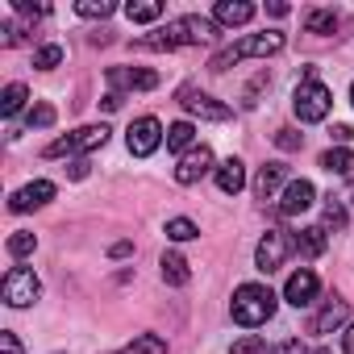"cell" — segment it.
<instances>
[{"instance_id":"603a6c76","label":"cell","mask_w":354,"mask_h":354,"mask_svg":"<svg viewBox=\"0 0 354 354\" xmlns=\"http://www.w3.org/2000/svg\"><path fill=\"white\" fill-rule=\"evenodd\" d=\"M26 100H30L26 84H9L5 92H0V113H5V117H17V113L26 109Z\"/></svg>"},{"instance_id":"836d02e7","label":"cell","mask_w":354,"mask_h":354,"mask_svg":"<svg viewBox=\"0 0 354 354\" xmlns=\"http://www.w3.org/2000/svg\"><path fill=\"white\" fill-rule=\"evenodd\" d=\"M275 142H279V150H300V142H304V138H300L296 129H279V133H275Z\"/></svg>"},{"instance_id":"484cf974","label":"cell","mask_w":354,"mask_h":354,"mask_svg":"<svg viewBox=\"0 0 354 354\" xmlns=\"http://www.w3.org/2000/svg\"><path fill=\"white\" fill-rule=\"evenodd\" d=\"M304 30H308V34H333V30H337V13H333V9H313V13L304 17Z\"/></svg>"},{"instance_id":"8d00e7d4","label":"cell","mask_w":354,"mask_h":354,"mask_svg":"<svg viewBox=\"0 0 354 354\" xmlns=\"http://www.w3.org/2000/svg\"><path fill=\"white\" fill-rule=\"evenodd\" d=\"M271 354H308V346H304V342H296V337H292V342H279V346H275V350H271Z\"/></svg>"},{"instance_id":"d6a6232c","label":"cell","mask_w":354,"mask_h":354,"mask_svg":"<svg viewBox=\"0 0 354 354\" xmlns=\"http://www.w3.org/2000/svg\"><path fill=\"white\" fill-rule=\"evenodd\" d=\"M325 225H329V230H342V225H346V209H342L337 201L325 205Z\"/></svg>"},{"instance_id":"e0dca14e","label":"cell","mask_w":354,"mask_h":354,"mask_svg":"<svg viewBox=\"0 0 354 354\" xmlns=\"http://www.w3.org/2000/svg\"><path fill=\"white\" fill-rule=\"evenodd\" d=\"M250 17H254V5H246V0H217L213 5L217 26H246Z\"/></svg>"},{"instance_id":"44dd1931","label":"cell","mask_w":354,"mask_h":354,"mask_svg":"<svg viewBox=\"0 0 354 354\" xmlns=\"http://www.w3.org/2000/svg\"><path fill=\"white\" fill-rule=\"evenodd\" d=\"M321 167H325L329 175H350V171H354V150H346V146L325 150V154H321Z\"/></svg>"},{"instance_id":"ab89813d","label":"cell","mask_w":354,"mask_h":354,"mask_svg":"<svg viewBox=\"0 0 354 354\" xmlns=\"http://www.w3.org/2000/svg\"><path fill=\"white\" fill-rule=\"evenodd\" d=\"M333 142H354V129L350 125H333Z\"/></svg>"},{"instance_id":"6da1fadb","label":"cell","mask_w":354,"mask_h":354,"mask_svg":"<svg viewBox=\"0 0 354 354\" xmlns=\"http://www.w3.org/2000/svg\"><path fill=\"white\" fill-rule=\"evenodd\" d=\"M213 38H217V21L192 13V17H175L162 30L146 34L138 46H146V50H180V46H201V42H213Z\"/></svg>"},{"instance_id":"ee69618b","label":"cell","mask_w":354,"mask_h":354,"mask_svg":"<svg viewBox=\"0 0 354 354\" xmlns=\"http://www.w3.org/2000/svg\"><path fill=\"white\" fill-rule=\"evenodd\" d=\"M350 104H354V88H350Z\"/></svg>"},{"instance_id":"d590c367","label":"cell","mask_w":354,"mask_h":354,"mask_svg":"<svg viewBox=\"0 0 354 354\" xmlns=\"http://www.w3.org/2000/svg\"><path fill=\"white\" fill-rule=\"evenodd\" d=\"M17 13H21V17H46L50 9H46V5H30V0H17Z\"/></svg>"},{"instance_id":"cb8c5ba5","label":"cell","mask_w":354,"mask_h":354,"mask_svg":"<svg viewBox=\"0 0 354 354\" xmlns=\"http://www.w3.org/2000/svg\"><path fill=\"white\" fill-rule=\"evenodd\" d=\"M125 17L138 21V26H146V21H158V17H162V5H158V0H138V5L129 0V5H125Z\"/></svg>"},{"instance_id":"5b68a950","label":"cell","mask_w":354,"mask_h":354,"mask_svg":"<svg viewBox=\"0 0 354 354\" xmlns=\"http://www.w3.org/2000/svg\"><path fill=\"white\" fill-rule=\"evenodd\" d=\"M109 125H84V129H75V133H67V138H55L42 154L46 158H63V154H84V150H96V146H104L109 142Z\"/></svg>"},{"instance_id":"f35d334b","label":"cell","mask_w":354,"mask_h":354,"mask_svg":"<svg viewBox=\"0 0 354 354\" xmlns=\"http://www.w3.org/2000/svg\"><path fill=\"white\" fill-rule=\"evenodd\" d=\"M109 254H113V259H129V254H133V246H129V242H113V246H109Z\"/></svg>"},{"instance_id":"4dcf8cb0","label":"cell","mask_w":354,"mask_h":354,"mask_svg":"<svg viewBox=\"0 0 354 354\" xmlns=\"http://www.w3.org/2000/svg\"><path fill=\"white\" fill-rule=\"evenodd\" d=\"M63 63V46H42L38 55H34V67H42V71H50V67H59Z\"/></svg>"},{"instance_id":"1f68e13d","label":"cell","mask_w":354,"mask_h":354,"mask_svg":"<svg viewBox=\"0 0 354 354\" xmlns=\"http://www.w3.org/2000/svg\"><path fill=\"white\" fill-rule=\"evenodd\" d=\"M26 121H30V129H50L55 125V109L50 104H38V109H30Z\"/></svg>"},{"instance_id":"9a60e30c","label":"cell","mask_w":354,"mask_h":354,"mask_svg":"<svg viewBox=\"0 0 354 354\" xmlns=\"http://www.w3.org/2000/svg\"><path fill=\"white\" fill-rule=\"evenodd\" d=\"M346 317H350V304H346L342 296H329V300H325V308L308 321V329H313V333H333V329H342V325H346Z\"/></svg>"},{"instance_id":"7c38bea8","label":"cell","mask_w":354,"mask_h":354,"mask_svg":"<svg viewBox=\"0 0 354 354\" xmlns=\"http://www.w3.org/2000/svg\"><path fill=\"white\" fill-rule=\"evenodd\" d=\"M50 201H55V184H50V180H34V184L17 188V192L9 196V209H13V213H30V209L50 205Z\"/></svg>"},{"instance_id":"74e56055","label":"cell","mask_w":354,"mask_h":354,"mask_svg":"<svg viewBox=\"0 0 354 354\" xmlns=\"http://www.w3.org/2000/svg\"><path fill=\"white\" fill-rule=\"evenodd\" d=\"M67 175H71V180H84V175H88V158H75V162H67Z\"/></svg>"},{"instance_id":"4fadbf2b","label":"cell","mask_w":354,"mask_h":354,"mask_svg":"<svg viewBox=\"0 0 354 354\" xmlns=\"http://www.w3.org/2000/svg\"><path fill=\"white\" fill-rule=\"evenodd\" d=\"M109 84L129 88V92H150V88H158V71H150V67H109Z\"/></svg>"},{"instance_id":"60d3db41","label":"cell","mask_w":354,"mask_h":354,"mask_svg":"<svg viewBox=\"0 0 354 354\" xmlns=\"http://www.w3.org/2000/svg\"><path fill=\"white\" fill-rule=\"evenodd\" d=\"M100 104H104V109H109V113H113V109H121V92H109V96H104V100H100Z\"/></svg>"},{"instance_id":"7a4b0ae2","label":"cell","mask_w":354,"mask_h":354,"mask_svg":"<svg viewBox=\"0 0 354 354\" xmlns=\"http://www.w3.org/2000/svg\"><path fill=\"white\" fill-rule=\"evenodd\" d=\"M275 300H279V296H275L267 283H242V288L234 292V300H230V317H234L238 325L254 329V325H263V321L275 317Z\"/></svg>"},{"instance_id":"3957f363","label":"cell","mask_w":354,"mask_h":354,"mask_svg":"<svg viewBox=\"0 0 354 354\" xmlns=\"http://www.w3.org/2000/svg\"><path fill=\"white\" fill-rule=\"evenodd\" d=\"M275 50H283V34H279V30H267V34H250V38L225 46L221 55H213L209 67H213V71H225V67L238 63V59H263V55H275Z\"/></svg>"},{"instance_id":"8fae6325","label":"cell","mask_w":354,"mask_h":354,"mask_svg":"<svg viewBox=\"0 0 354 354\" xmlns=\"http://www.w3.org/2000/svg\"><path fill=\"white\" fill-rule=\"evenodd\" d=\"M317 205V188L308 184V180H292L288 188H283V196H279V217H300V213H308Z\"/></svg>"},{"instance_id":"ffe728a7","label":"cell","mask_w":354,"mask_h":354,"mask_svg":"<svg viewBox=\"0 0 354 354\" xmlns=\"http://www.w3.org/2000/svg\"><path fill=\"white\" fill-rule=\"evenodd\" d=\"M325 246H329V238H325V225H308V230H300V234H296V250H300L304 259H317V254H325Z\"/></svg>"},{"instance_id":"30bf717a","label":"cell","mask_w":354,"mask_h":354,"mask_svg":"<svg viewBox=\"0 0 354 354\" xmlns=\"http://www.w3.org/2000/svg\"><path fill=\"white\" fill-rule=\"evenodd\" d=\"M209 171H217V167H213V150H209V146H192V150L180 158V167H175V184L188 188V184L205 180Z\"/></svg>"},{"instance_id":"ac0fdd59","label":"cell","mask_w":354,"mask_h":354,"mask_svg":"<svg viewBox=\"0 0 354 354\" xmlns=\"http://www.w3.org/2000/svg\"><path fill=\"white\" fill-rule=\"evenodd\" d=\"M158 267H162V283H171V288H184V283L192 279L188 259H184V254H175V250H167V254L158 259Z\"/></svg>"},{"instance_id":"f1b7e54d","label":"cell","mask_w":354,"mask_h":354,"mask_svg":"<svg viewBox=\"0 0 354 354\" xmlns=\"http://www.w3.org/2000/svg\"><path fill=\"white\" fill-rule=\"evenodd\" d=\"M230 354H271V350H267V342H263L259 333H246V337H238V342H234V350H230Z\"/></svg>"},{"instance_id":"7402d4cb","label":"cell","mask_w":354,"mask_h":354,"mask_svg":"<svg viewBox=\"0 0 354 354\" xmlns=\"http://www.w3.org/2000/svg\"><path fill=\"white\" fill-rule=\"evenodd\" d=\"M192 142H196L192 121H175V125H167V150H192Z\"/></svg>"},{"instance_id":"8992f818","label":"cell","mask_w":354,"mask_h":354,"mask_svg":"<svg viewBox=\"0 0 354 354\" xmlns=\"http://www.w3.org/2000/svg\"><path fill=\"white\" fill-rule=\"evenodd\" d=\"M0 296H5L9 308H30V304L42 296V283H38V275H34L30 267H13V271L5 275V283H0Z\"/></svg>"},{"instance_id":"52a82bcc","label":"cell","mask_w":354,"mask_h":354,"mask_svg":"<svg viewBox=\"0 0 354 354\" xmlns=\"http://www.w3.org/2000/svg\"><path fill=\"white\" fill-rule=\"evenodd\" d=\"M292 250H296V238H292L288 230H267L263 242H259V250H254V267H259L263 275H271V271L283 267V259H288Z\"/></svg>"},{"instance_id":"4316f807","label":"cell","mask_w":354,"mask_h":354,"mask_svg":"<svg viewBox=\"0 0 354 354\" xmlns=\"http://www.w3.org/2000/svg\"><path fill=\"white\" fill-rule=\"evenodd\" d=\"M34 250H38V238H34L30 230H17V234L9 238V254H13V259H30Z\"/></svg>"},{"instance_id":"ba28073f","label":"cell","mask_w":354,"mask_h":354,"mask_svg":"<svg viewBox=\"0 0 354 354\" xmlns=\"http://www.w3.org/2000/svg\"><path fill=\"white\" fill-rule=\"evenodd\" d=\"M162 138H167V133H162V125H158L154 117H138V121L129 125V133H125V142H129V154H138V158L154 154Z\"/></svg>"},{"instance_id":"e575fe53","label":"cell","mask_w":354,"mask_h":354,"mask_svg":"<svg viewBox=\"0 0 354 354\" xmlns=\"http://www.w3.org/2000/svg\"><path fill=\"white\" fill-rule=\"evenodd\" d=\"M0 354H21V342L13 329H0Z\"/></svg>"},{"instance_id":"277c9868","label":"cell","mask_w":354,"mask_h":354,"mask_svg":"<svg viewBox=\"0 0 354 354\" xmlns=\"http://www.w3.org/2000/svg\"><path fill=\"white\" fill-rule=\"evenodd\" d=\"M292 109H296V117L300 121H325L329 117V109H333V92L321 84V80H300L296 84V96H292Z\"/></svg>"},{"instance_id":"d6986e66","label":"cell","mask_w":354,"mask_h":354,"mask_svg":"<svg viewBox=\"0 0 354 354\" xmlns=\"http://www.w3.org/2000/svg\"><path fill=\"white\" fill-rule=\"evenodd\" d=\"M283 180H288V167H283V162H263V167H259V175H254V192L267 201Z\"/></svg>"},{"instance_id":"83f0119b","label":"cell","mask_w":354,"mask_h":354,"mask_svg":"<svg viewBox=\"0 0 354 354\" xmlns=\"http://www.w3.org/2000/svg\"><path fill=\"white\" fill-rule=\"evenodd\" d=\"M196 234H201V230H196L188 217H171V221H167V238H171V242H192Z\"/></svg>"},{"instance_id":"5bb4252c","label":"cell","mask_w":354,"mask_h":354,"mask_svg":"<svg viewBox=\"0 0 354 354\" xmlns=\"http://www.w3.org/2000/svg\"><path fill=\"white\" fill-rule=\"evenodd\" d=\"M184 109L192 113V117H205V121H230L234 117V109L230 104H221V100H213V96H205V92H184Z\"/></svg>"},{"instance_id":"7bdbcfd3","label":"cell","mask_w":354,"mask_h":354,"mask_svg":"<svg viewBox=\"0 0 354 354\" xmlns=\"http://www.w3.org/2000/svg\"><path fill=\"white\" fill-rule=\"evenodd\" d=\"M267 13L271 17H288V5H279V0H275V5H267Z\"/></svg>"},{"instance_id":"9c48e42d","label":"cell","mask_w":354,"mask_h":354,"mask_svg":"<svg viewBox=\"0 0 354 354\" xmlns=\"http://www.w3.org/2000/svg\"><path fill=\"white\" fill-rule=\"evenodd\" d=\"M317 292H321V279H317L308 267L292 271V275H288V283H283V300H288V304H296V308L317 304Z\"/></svg>"},{"instance_id":"f546056e","label":"cell","mask_w":354,"mask_h":354,"mask_svg":"<svg viewBox=\"0 0 354 354\" xmlns=\"http://www.w3.org/2000/svg\"><path fill=\"white\" fill-rule=\"evenodd\" d=\"M75 13H80V17H100V21H104V17L113 13V5H109V0H80Z\"/></svg>"},{"instance_id":"b9f144b4","label":"cell","mask_w":354,"mask_h":354,"mask_svg":"<svg viewBox=\"0 0 354 354\" xmlns=\"http://www.w3.org/2000/svg\"><path fill=\"white\" fill-rule=\"evenodd\" d=\"M342 354H354V325H350L346 337H342Z\"/></svg>"},{"instance_id":"d4e9b609","label":"cell","mask_w":354,"mask_h":354,"mask_svg":"<svg viewBox=\"0 0 354 354\" xmlns=\"http://www.w3.org/2000/svg\"><path fill=\"white\" fill-rule=\"evenodd\" d=\"M117 354H167V342L158 337V333H138L125 350H117Z\"/></svg>"},{"instance_id":"2e32d148","label":"cell","mask_w":354,"mask_h":354,"mask_svg":"<svg viewBox=\"0 0 354 354\" xmlns=\"http://www.w3.org/2000/svg\"><path fill=\"white\" fill-rule=\"evenodd\" d=\"M213 180H217V188H221L225 196H238V192L246 188V167H242V158H225V162H217Z\"/></svg>"}]
</instances>
